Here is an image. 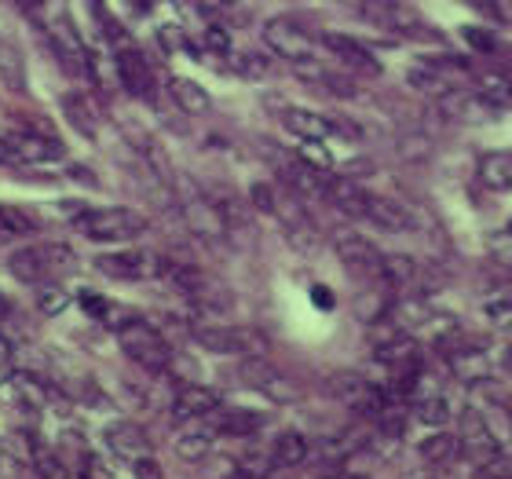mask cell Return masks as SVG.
Returning a JSON list of instances; mask_svg holds the SVG:
<instances>
[{"label": "cell", "instance_id": "cell-22", "mask_svg": "<svg viewBox=\"0 0 512 479\" xmlns=\"http://www.w3.org/2000/svg\"><path fill=\"white\" fill-rule=\"evenodd\" d=\"M480 180L491 191H512V150H491L480 158Z\"/></svg>", "mask_w": 512, "mask_h": 479}, {"label": "cell", "instance_id": "cell-44", "mask_svg": "<svg viewBox=\"0 0 512 479\" xmlns=\"http://www.w3.org/2000/svg\"><path fill=\"white\" fill-rule=\"evenodd\" d=\"M509 231H512V224H509Z\"/></svg>", "mask_w": 512, "mask_h": 479}, {"label": "cell", "instance_id": "cell-24", "mask_svg": "<svg viewBox=\"0 0 512 479\" xmlns=\"http://www.w3.org/2000/svg\"><path fill=\"white\" fill-rule=\"evenodd\" d=\"M169 92L187 114H205V110H209V92H205L198 81H191V77H172Z\"/></svg>", "mask_w": 512, "mask_h": 479}, {"label": "cell", "instance_id": "cell-39", "mask_svg": "<svg viewBox=\"0 0 512 479\" xmlns=\"http://www.w3.org/2000/svg\"><path fill=\"white\" fill-rule=\"evenodd\" d=\"M315 300H319L322 308H330V304H333V297L326 293V286H315Z\"/></svg>", "mask_w": 512, "mask_h": 479}, {"label": "cell", "instance_id": "cell-14", "mask_svg": "<svg viewBox=\"0 0 512 479\" xmlns=\"http://www.w3.org/2000/svg\"><path fill=\"white\" fill-rule=\"evenodd\" d=\"M209 421V432L213 436H231V439H246V436H256L260 428L267 425V417L264 414H256V410H242V406H220L216 414L205 417Z\"/></svg>", "mask_w": 512, "mask_h": 479}, {"label": "cell", "instance_id": "cell-40", "mask_svg": "<svg viewBox=\"0 0 512 479\" xmlns=\"http://www.w3.org/2000/svg\"><path fill=\"white\" fill-rule=\"evenodd\" d=\"M330 479H370V476H363V472H337V476H330Z\"/></svg>", "mask_w": 512, "mask_h": 479}, {"label": "cell", "instance_id": "cell-30", "mask_svg": "<svg viewBox=\"0 0 512 479\" xmlns=\"http://www.w3.org/2000/svg\"><path fill=\"white\" fill-rule=\"evenodd\" d=\"M63 107H66V114H70V121H74L85 136H96V114H92V107H88L85 99H77V96H66L63 99Z\"/></svg>", "mask_w": 512, "mask_h": 479}, {"label": "cell", "instance_id": "cell-25", "mask_svg": "<svg viewBox=\"0 0 512 479\" xmlns=\"http://www.w3.org/2000/svg\"><path fill=\"white\" fill-rule=\"evenodd\" d=\"M414 417L428 428H443L450 421V403L439 392H425L414 399Z\"/></svg>", "mask_w": 512, "mask_h": 479}, {"label": "cell", "instance_id": "cell-13", "mask_svg": "<svg viewBox=\"0 0 512 479\" xmlns=\"http://www.w3.org/2000/svg\"><path fill=\"white\" fill-rule=\"evenodd\" d=\"M114 74L132 96L150 99V92H154V74H150L147 59L128 44H118V52H114Z\"/></svg>", "mask_w": 512, "mask_h": 479}, {"label": "cell", "instance_id": "cell-10", "mask_svg": "<svg viewBox=\"0 0 512 479\" xmlns=\"http://www.w3.org/2000/svg\"><path fill=\"white\" fill-rule=\"evenodd\" d=\"M458 450L472 465H491L502 450H498V439H494L491 425L483 421L480 410H461V436H458Z\"/></svg>", "mask_w": 512, "mask_h": 479}, {"label": "cell", "instance_id": "cell-20", "mask_svg": "<svg viewBox=\"0 0 512 479\" xmlns=\"http://www.w3.org/2000/svg\"><path fill=\"white\" fill-rule=\"evenodd\" d=\"M15 150V161H52L63 158V143L48 132H22V136L8 139Z\"/></svg>", "mask_w": 512, "mask_h": 479}, {"label": "cell", "instance_id": "cell-9", "mask_svg": "<svg viewBox=\"0 0 512 479\" xmlns=\"http://www.w3.org/2000/svg\"><path fill=\"white\" fill-rule=\"evenodd\" d=\"M158 267L161 260L147 249H114V253L96 256V271L114 282H143L158 275Z\"/></svg>", "mask_w": 512, "mask_h": 479}, {"label": "cell", "instance_id": "cell-26", "mask_svg": "<svg viewBox=\"0 0 512 479\" xmlns=\"http://www.w3.org/2000/svg\"><path fill=\"white\" fill-rule=\"evenodd\" d=\"M417 454H421L425 465H447L454 454H461L458 436H450V432H436V436H428L425 443L417 447Z\"/></svg>", "mask_w": 512, "mask_h": 479}, {"label": "cell", "instance_id": "cell-31", "mask_svg": "<svg viewBox=\"0 0 512 479\" xmlns=\"http://www.w3.org/2000/svg\"><path fill=\"white\" fill-rule=\"evenodd\" d=\"M37 304H41L44 315H59V311H63L66 304H70V297H66V293H63L59 286H48V282H44V286H41V297H37Z\"/></svg>", "mask_w": 512, "mask_h": 479}, {"label": "cell", "instance_id": "cell-23", "mask_svg": "<svg viewBox=\"0 0 512 479\" xmlns=\"http://www.w3.org/2000/svg\"><path fill=\"white\" fill-rule=\"evenodd\" d=\"M363 447H366L363 432H348V436L341 432V436H330L319 450H311V454H315L319 461H330V465H337V461H344V458H355ZM311 454H308V458H311Z\"/></svg>", "mask_w": 512, "mask_h": 479}, {"label": "cell", "instance_id": "cell-33", "mask_svg": "<svg viewBox=\"0 0 512 479\" xmlns=\"http://www.w3.org/2000/svg\"><path fill=\"white\" fill-rule=\"evenodd\" d=\"M249 198H253V205L260 209V213L275 216V209H278V194H275V187H267V183H253V191H249Z\"/></svg>", "mask_w": 512, "mask_h": 479}, {"label": "cell", "instance_id": "cell-1", "mask_svg": "<svg viewBox=\"0 0 512 479\" xmlns=\"http://www.w3.org/2000/svg\"><path fill=\"white\" fill-rule=\"evenodd\" d=\"M77 235L88 238V242L99 245H118L132 242L147 231V216L136 213V209H125V205H110V209H81L74 220Z\"/></svg>", "mask_w": 512, "mask_h": 479}, {"label": "cell", "instance_id": "cell-19", "mask_svg": "<svg viewBox=\"0 0 512 479\" xmlns=\"http://www.w3.org/2000/svg\"><path fill=\"white\" fill-rule=\"evenodd\" d=\"M311 454L308 439L300 436V432H282L275 436V443L267 447V458H271V472H286V469H297L304 465Z\"/></svg>", "mask_w": 512, "mask_h": 479}, {"label": "cell", "instance_id": "cell-27", "mask_svg": "<svg viewBox=\"0 0 512 479\" xmlns=\"http://www.w3.org/2000/svg\"><path fill=\"white\" fill-rule=\"evenodd\" d=\"M213 443H216V436L202 425V428H194V432H183V436L176 439V454H180L183 461H202V458H209Z\"/></svg>", "mask_w": 512, "mask_h": 479}, {"label": "cell", "instance_id": "cell-18", "mask_svg": "<svg viewBox=\"0 0 512 479\" xmlns=\"http://www.w3.org/2000/svg\"><path fill=\"white\" fill-rule=\"evenodd\" d=\"M107 447L114 450L118 458L136 461V458H143V454H150V439H147V432L139 425H132V421H118V425L107 428Z\"/></svg>", "mask_w": 512, "mask_h": 479}, {"label": "cell", "instance_id": "cell-5", "mask_svg": "<svg viewBox=\"0 0 512 479\" xmlns=\"http://www.w3.org/2000/svg\"><path fill=\"white\" fill-rule=\"evenodd\" d=\"M363 15L377 30L395 33V37H436V30L425 26V15L403 0H363Z\"/></svg>", "mask_w": 512, "mask_h": 479}, {"label": "cell", "instance_id": "cell-38", "mask_svg": "<svg viewBox=\"0 0 512 479\" xmlns=\"http://www.w3.org/2000/svg\"><path fill=\"white\" fill-rule=\"evenodd\" d=\"M8 161H15V150H11L8 139H0V165H8Z\"/></svg>", "mask_w": 512, "mask_h": 479}, {"label": "cell", "instance_id": "cell-6", "mask_svg": "<svg viewBox=\"0 0 512 479\" xmlns=\"http://www.w3.org/2000/svg\"><path fill=\"white\" fill-rule=\"evenodd\" d=\"M333 249H337V260L344 264L348 275H355L359 282H377V286H384V278H381L384 253L370 238L355 235V231H341V235L333 238Z\"/></svg>", "mask_w": 512, "mask_h": 479}, {"label": "cell", "instance_id": "cell-2", "mask_svg": "<svg viewBox=\"0 0 512 479\" xmlns=\"http://www.w3.org/2000/svg\"><path fill=\"white\" fill-rule=\"evenodd\" d=\"M77 267V256L66 249L63 242H44V245H26L19 253H11L8 271L26 286H44L52 278L70 275Z\"/></svg>", "mask_w": 512, "mask_h": 479}, {"label": "cell", "instance_id": "cell-4", "mask_svg": "<svg viewBox=\"0 0 512 479\" xmlns=\"http://www.w3.org/2000/svg\"><path fill=\"white\" fill-rule=\"evenodd\" d=\"M194 344L213 355H238V359L264 355L267 348L264 333L249 330V326H198L194 330Z\"/></svg>", "mask_w": 512, "mask_h": 479}, {"label": "cell", "instance_id": "cell-12", "mask_svg": "<svg viewBox=\"0 0 512 479\" xmlns=\"http://www.w3.org/2000/svg\"><path fill=\"white\" fill-rule=\"evenodd\" d=\"M220 410V395L205 384H183L176 399H172V421L187 425V421H205L209 414Z\"/></svg>", "mask_w": 512, "mask_h": 479}, {"label": "cell", "instance_id": "cell-42", "mask_svg": "<svg viewBox=\"0 0 512 479\" xmlns=\"http://www.w3.org/2000/svg\"><path fill=\"white\" fill-rule=\"evenodd\" d=\"M0 311H4V297H0Z\"/></svg>", "mask_w": 512, "mask_h": 479}, {"label": "cell", "instance_id": "cell-15", "mask_svg": "<svg viewBox=\"0 0 512 479\" xmlns=\"http://www.w3.org/2000/svg\"><path fill=\"white\" fill-rule=\"evenodd\" d=\"M366 224L381 227V231H392V235H403V231H414V213L406 209L403 202L395 198H384V194H374L366 198Z\"/></svg>", "mask_w": 512, "mask_h": 479}, {"label": "cell", "instance_id": "cell-16", "mask_svg": "<svg viewBox=\"0 0 512 479\" xmlns=\"http://www.w3.org/2000/svg\"><path fill=\"white\" fill-rule=\"evenodd\" d=\"M282 180H286V187L293 194H322V198H326L330 176L322 169H315V165L304 158H286L282 161Z\"/></svg>", "mask_w": 512, "mask_h": 479}, {"label": "cell", "instance_id": "cell-37", "mask_svg": "<svg viewBox=\"0 0 512 479\" xmlns=\"http://www.w3.org/2000/svg\"><path fill=\"white\" fill-rule=\"evenodd\" d=\"M238 70H242L246 77H264L267 63L260 59V55H242V59H238Z\"/></svg>", "mask_w": 512, "mask_h": 479}, {"label": "cell", "instance_id": "cell-7", "mask_svg": "<svg viewBox=\"0 0 512 479\" xmlns=\"http://www.w3.org/2000/svg\"><path fill=\"white\" fill-rule=\"evenodd\" d=\"M264 44H267V52L278 55V59L289 66H308L311 59H315V41L300 30L297 22L286 19V15L264 22Z\"/></svg>", "mask_w": 512, "mask_h": 479}, {"label": "cell", "instance_id": "cell-11", "mask_svg": "<svg viewBox=\"0 0 512 479\" xmlns=\"http://www.w3.org/2000/svg\"><path fill=\"white\" fill-rule=\"evenodd\" d=\"M322 48L333 55V59H341L352 74H381V63H377V55L366 48L363 41H355V37H344V33H322L319 37Z\"/></svg>", "mask_w": 512, "mask_h": 479}, {"label": "cell", "instance_id": "cell-43", "mask_svg": "<svg viewBox=\"0 0 512 479\" xmlns=\"http://www.w3.org/2000/svg\"><path fill=\"white\" fill-rule=\"evenodd\" d=\"M505 74H509V77H512V66H509V70H505Z\"/></svg>", "mask_w": 512, "mask_h": 479}, {"label": "cell", "instance_id": "cell-28", "mask_svg": "<svg viewBox=\"0 0 512 479\" xmlns=\"http://www.w3.org/2000/svg\"><path fill=\"white\" fill-rule=\"evenodd\" d=\"M381 278H384V286H410V282H414V278H417V264H414V256L388 253V256H384Z\"/></svg>", "mask_w": 512, "mask_h": 479}, {"label": "cell", "instance_id": "cell-32", "mask_svg": "<svg viewBox=\"0 0 512 479\" xmlns=\"http://www.w3.org/2000/svg\"><path fill=\"white\" fill-rule=\"evenodd\" d=\"M461 37L476 48V52H498V37H494L491 30H480V26H465L461 30Z\"/></svg>", "mask_w": 512, "mask_h": 479}, {"label": "cell", "instance_id": "cell-34", "mask_svg": "<svg viewBox=\"0 0 512 479\" xmlns=\"http://www.w3.org/2000/svg\"><path fill=\"white\" fill-rule=\"evenodd\" d=\"M300 158L311 161V165H315V169H322V172L333 165V158L326 154V147H322V139H304V150H300Z\"/></svg>", "mask_w": 512, "mask_h": 479}, {"label": "cell", "instance_id": "cell-17", "mask_svg": "<svg viewBox=\"0 0 512 479\" xmlns=\"http://www.w3.org/2000/svg\"><path fill=\"white\" fill-rule=\"evenodd\" d=\"M282 125H286V132H293L297 139H330V136H337L333 118H326V114H315V110H300V107L282 110Z\"/></svg>", "mask_w": 512, "mask_h": 479}, {"label": "cell", "instance_id": "cell-21", "mask_svg": "<svg viewBox=\"0 0 512 479\" xmlns=\"http://www.w3.org/2000/svg\"><path fill=\"white\" fill-rule=\"evenodd\" d=\"M472 85H476V96L487 107H502V110L512 107V77L505 70H476Z\"/></svg>", "mask_w": 512, "mask_h": 479}, {"label": "cell", "instance_id": "cell-29", "mask_svg": "<svg viewBox=\"0 0 512 479\" xmlns=\"http://www.w3.org/2000/svg\"><path fill=\"white\" fill-rule=\"evenodd\" d=\"M483 315H487V322H491L494 330L512 333V289H505V293L487 300V304H483Z\"/></svg>", "mask_w": 512, "mask_h": 479}, {"label": "cell", "instance_id": "cell-41", "mask_svg": "<svg viewBox=\"0 0 512 479\" xmlns=\"http://www.w3.org/2000/svg\"><path fill=\"white\" fill-rule=\"evenodd\" d=\"M505 370L512 373V344H509V352H505Z\"/></svg>", "mask_w": 512, "mask_h": 479}, {"label": "cell", "instance_id": "cell-8", "mask_svg": "<svg viewBox=\"0 0 512 479\" xmlns=\"http://www.w3.org/2000/svg\"><path fill=\"white\" fill-rule=\"evenodd\" d=\"M238 377H242L249 388L264 392L267 399H275V403H297L300 395H304V392H300V384L293 381V377H286L278 366H271L264 355H249V359L242 362Z\"/></svg>", "mask_w": 512, "mask_h": 479}, {"label": "cell", "instance_id": "cell-3", "mask_svg": "<svg viewBox=\"0 0 512 479\" xmlns=\"http://www.w3.org/2000/svg\"><path fill=\"white\" fill-rule=\"evenodd\" d=\"M118 344H121V352L128 355V359L136 362L139 370H147V373H165L172 366V348L169 341L161 337L150 322H143L136 315V319H128L125 326L118 330Z\"/></svg>", "mask_w": 512, "mask_h": 479}, {"label": "cell", "instance_id": "cell-36", "mask_svg": "<svg viewBox=\"0 0 512 479\" xmlns=\"http://www.w3.org/2000/svg\"><path fill=\"white\" fill-rule=\"evenodd\" d=\"M81 304H85V311L92 315V319H107V311H110V300L96 297V293H81Z\"/></svg>", "mask_w": 512, "mask_h": 479}, {"label": "cell", "instance_id": "cell-35", "mask_svg": "<svg viewBox=\"0 0 512 479\" xmlns=\"http://www.w3.org/2000/svg\"><path fill=\"white\" fill-rule=\"evenodd\" d=\"M132 476H136V479H165V476H161V465L150 458V454H143V458L132 461Z\"/></svg>", "mask_w": 512, "mask_h": 479}]
</instances>
